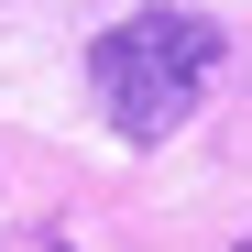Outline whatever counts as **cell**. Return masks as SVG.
Returning <instances> with one entry per match:
<instances>
[{"instance_id":"cell-2","label":"cell","mask_w":252,"mask_h":252,"mask_svg":"<svg viewBox=\"0 0 252 252\" xmlns=\"http://www.w3.org/2000/svg\"><path fill=\"white\" fill-rule=\"evenodd\" d=\"M0 252H77V241H55V230H33V241H11V230H0Z\"/></svg>"},{"instance_id":"cell-1","label":"cell","mask_w":252,"mask_h":252,"mask_svg":"<svg viewBox=\"0 0 252 252\" xmlns=\"http://www.w3.org/2000/svg\"><path fill=\"white\" fill-rule=\"evenodd\" d=\"M208 66H220V22H197V11H132L121 33L88 44L99 121H110L121 143H164V132L197 110Z\"/></svg>"},{"instance_id":"cell-3","label":"cell","mask_w":252,"mask_h":252,"mask_svg":"<svg viewBox=\"0 0 252 252\" xmlns=\"http://www.w3.org/2000/svg\"><path fill=\"white\" fill-rule=\"evenodd\" d=\"M241 252H252V241H241Z\"/></svg>"}]
</instances>
